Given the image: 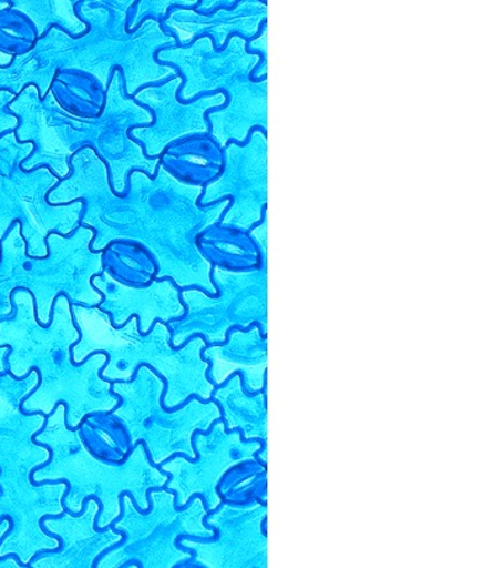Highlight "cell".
I'll list each match as a JSON object with an SVG mask.
<instances>
[{
    "label": "cell",
    "mask_w": 504,
    "mask_h": 568,
    "mask_svg": "<svg viewBox=\"0 0 504 568\" xmlns=\"http://www.w3.org/2000/svg\"><path fill=\"white\" fill-rule=\"evenodd\" d=\"M71 176L48 194L52 205L71 204L83 200L86 212L81 226L92 227L95 236L93 252H103L111 242L132 241L155 256L158 270L155 280L172 278L183 286L177 254L184 244V206L195 199L198 185L178 183L166 199L161 193L166 168L157 169V178L134 170L130 174V194L120 196L111 189L107 164L90 148H83L71 159Z\"/></svg>",
    "instance_id": "obj_1"
},
{
    "label": "cell",
    "mask_w": 504,
    "mask_h": 568,
    "mask_svg": "<svg viewBox=\"0 0 504 568\" xmlns=\"http://www.w3.org/2000/svg\"><path fill=\"white\" fill-rule=\"evenodd\" d=\"M12 321L0 322V347L9 345L10 374L25 378L37 369L40 384L21 403V410L50 416L58 405L66 406L69 428H79L88 414L109 413L120 399L111 392L113 382L103 379L101 371L107 355L94 353L82 364H74L72 347L81 339L74 325L71 301L58 296L48 327L37 318L34 296L28 290H14Z\"/></svg>",
    "instance_id": "obj_2"
},
{
    "label": "cell",
    "mask_w": 504,
    "mask_h": 568,
    "mask_svg": "<svg viewBox=\"0 0 504 568\" xmlns=\"http://www.w3.org/2000/svg\"><path fill=\"white\" fill-rule=\"evenodd\" d=\"M79 4V13L92 26V31L81 40H72L52 28L28 54L13 58L8 68H0V89L19 95L29 84H37L42 100L56 69H76L93 73L101 93H105L111 69L119 65L125 73L126 93L134 98L143 84L178 75L173 68L158 65L153 57L157 47L175 44L173 36L163 33L158 21L147 20L136 33H126L125 20L134 2H103L99 8L93 2Z\"/></svg>",
    "instance_id": "obj_3"
},
{
    "label": "cell",
    "mask_w": 504,
    "mask_h": 568,
    "mask_svg": "<svg viewBox=\"0 0 504 568\" xmlns=\"http://www.w3.org/2000/svg\"><path fill=\"white\" fill-rule=\"evenodd\" d=\"M94 236L95 232L88 226H79L71 236L50 233L48 256L34 258L28 254L19 222H14L0 243V316L12 313L10 294L19 288L34 296L37 318L42 326L50 325L61 292L71 305L99 306L104 298L92 280L103 273L104 267L103 252L92 251Z\"/></svg>",
    "instance_id": "obj_4"
},
{
    "label": "cell",
    "mask_w": 504,
    "mask_h": 568,
    "mask_svg": "<svg viewBox=\"0 0 504 568\" xmlns=\"http://www.w3.org/2000/svg\"><path fill=\"white\" fill-rule=\"evenodd\" d=\"M73 321L81 339L72 347L74 364H82L94 353L107 355L101 376L110 382H131L140 366H152L166 382L163 405L167 410L183 407L199 396L191 368L196 365L193 347L198 336H193L182 347L174 348L173 332L166 323L157 321L152 331L143 334L140 318L132 316L122 327H114L109 313L97 306L72 305Z\"/></svg>",
    "instance_id": "obj_5"
},
{
    "label": "cell",
    "mask_w": 504,
    "mask_h": 568,
    "mask_svg": "<svg viewBox=\"0 0 504 568\" xmlns=\"http://www.w3.org/2000/svg\"><path fill=\"white\" fill-rule=\"evenodd\" d=\"M33 439L52 449V460L47 467L34 470L31 479L35 483L68 480L72 490L68 493L65 506L73 513H81L88 498L97 496L103 504V511L95 524L99 529L110 527L120 517L121 497L125 491L132 494L142 511L151 508L147 488L161 486L156 481L143 480L145 474L135 475V466L148 460L145 445L137 443L125 465L104 464L89 453L79 428L68 427L63 403L47 417L45 428Z\"/></svg>",
    "instance_id": "obj_6"
},
{
    "label": "cell",
    "mask_w": 504,
    "mask_h": 568,
    "mask_svg": "<svg viewBox=\"0 0 504 568\" xmlns=\"http://www.w3.org/2000/svg\"><path fill=\"white\" fill-rule=\"evenodd\" d=\"M33 151L34 143L19 142L14 131L0 140V241L19 222L29 256L45 258L50 233L71 236L81 226L84 201L48 203V194L61 180L45 166L31 172L21 168Z\"/></svg>",
    "instance_id": "obj_7"
},
{
    "label": "cell",
    "mask_w": 504,
    "mask_h": 568,
    "mask_svg": "<svg viewBox=\"0 0 504 568\" xmlns=\"http://www.w3.org/2000/svg\"><path fill=\"white\" fill-rule=\"evenodd\" d=\"M124 73L121 69L113 72V81L107 89L103 114L95 119L68 113L62 108L58 111L61 141L66 156L90 148L107 164L111 189L124 196L128 189V178L134 170H141L156 176L161 159H148L142 145L128 136L130 126L153 124L151 110L137 105L134 99L124 92Z\"/></svg>",
    "instance_id": "obj_8"
},
{
    "label": "cell",
    "mask_w": 504,
    "mask_h": 568,
    "mask_svg": "<svg viewBox=\"0 0 504 568\" xmlns=\"http://www.w3.org/2000/svg\"><path fill=\"white\" fill-rule=\"evenodd\" d=\"M111 392L121 397V406L111 417L119 419L131 437L132 445L142 443L155 465L174 455H184L183 444L194 445V433L185 428L189 402L167 410L163 405L166 382L146 365L140 366L131 382H114Z\"/></svg>",
    "instance_id": "obj_9"
},
{
    "label": "cell",
    "mask_w": 504,
    "mask_h": 568,
    "mask_svg": "<svg viewBox=\"0 0 504 568\" xmlns=\"http://www.w3.org/2000/svg\"><path fill=\"white\" fill-rule=\"evenodd\" d=\"M95 290L103 295L99 310L109 313L111 323L119 328L132 316L140 318L143 334L152 331L157 321L168 325L182 321L187 315V306L182 300V291L172 278L153 280L146 288H137L120 283L107 268L92 280Z\"/></svg>",
    "instance_id": "obj_10"
},
{
    "label": "cell",
    "mask_w": 504,
    "mask_h": 568,
    "mask_svg": "<svg viewBox=\"0 0 504 568\" xmlns=\"http://www.w3.org/2000/svg\"><path fill=\"white\" fill-rule=\"evenodd\" d=\"M184 84V77L172 78V81L157 88H146L134 95L137 103L146 104L155 111L152 125L132 129V140L142 143L143 152L148 159H158L168 145L182 138L209 132L206 126L205 113L210 109H202L194 103L178 102V92Z\"/></svg>",
    "instance_id": "obj_11"
},
{
    "label": "cell",
    "mask_w": 504,
    "mask_h": 568,
    "mask_svg": "<svg viewBox=\"0 0 504 568\" xmlns=\"http://www.w3.org/2000/svg\"><path fill=\"white\" fill-rule=\"evenodd\" d=\"M55 89L40 99L39 89L34 84L21 90L19 95L9 104L10 113L18 116L19 126L16 129L18 141L33 142L34 151L21 162L25 172L42 166L50 168L56 178L71 176V161L63 155L60 130L55 120L56 108Z\"/></svg>",
    "instance_id": "obj_12"
},
{
    "label": "cell",
    "mask_w": 504,
    "mask_h": 568,
    "mask_svg": "<svg viewBox=\"0 0 504 568\" xmlns=\"http://www.w3.org/2000/svg\"><path fill=\"white\" fill-rule=\"evenodd\" d=\"M84 506L86 511L82 517L74 518L65 514L62 519H45L44 528L60 535L65 540V548L58 556L41 557L33 561L31 567H94V560L99 555L124 539V535L116 534L113 528L107 532H95L94 521L99 515L100 504L90 497Z\"/></svg>",
    "instance_id": "obj_13"
},
{
    "label": "cell",
    "mask_w": 504,
    "mask_h": 568,
    "mask_svg": "<svg viewBox=\"0 0 504 568\" xmlns=\"http://www.w3.org/2000/svg\"><path fill=\"white\" fill-rule=\"evenodd\" d=\"M78 2H13L12 8L28 14L39 31L40 39L45 36L52 24L61 26L72 36H82L88 31V24L74 14Z\"/></svg>",
    "instance_id": "obj_14"
},
{
    "label": "cell",
    "mask_w": 504,
    "mask_h": 568,
    "mask_svg": "<svg viewBox=\"0 0 504 568\" xmlns=\"http://www.w3.org/2000/svg\"><path fill=\"white\" fill-rule=\"evenodd\" d=\"M183 2H140L137 3L136 18L128 23L131 30H135V26L140 24L146 14L166 16L169 9L182 8Z\"/></svg>",
    "instance_id": "obj_15"
},
{
    "label": "cell",
    "mask_w": 504,
    "mask_h": 568,
    "mask_svg": "<svg viewBox=\"0 0 504 568\" xmlns=\"http://www.w3.org/2000/svg\"><path fill=\"white\" fill-rule=\"evenodd\" d=\"M14 99L16 95L9 90H0V135L12 132L19 126L18 116L10 113L8 109Z\"/></svg>",
    "instance_id": "obj_16"
},
{
    "label": "cell",
    "mask_w": 504,
    "mask_h": 568,
    "mask_svg": "<svg viewBox=\"0 0 504 568\" xmlns=\"http://www.w3.org/2000/svg\"><path fill=\"white\" fill-rule=\"evenodd\" d=\"M12 528V519H2L0 521V539L3 538L4 535H7L8 530ZM0 567H20L18 566V562H16L13 559H7L2 560L0 559Z\"/></svg>",
    "instance_id": "obj_17"
},
{
    "label": "cell",
    "mask_w": 504,
    "mask_h": 568,
    "mask_svg": "<svg viewBox=\"0 0 504 568\" xmlns=\"http://www.w3.org/2000/svg\"><path fill=\"white\" fill-rule=\"evenodd\" d=\"M10 2H0V10L8 9L10 7ZM13 62V55L7 54V52L0 51V67L8 68L10 63Z\"/></svg>",
    "instance_id": "obj_18"
},
{
    "label": "cell",
    "mask_w": 504,
    "mask_h": 568,
    "mask_svg": "<svg viewBox=\"0 0 504 568\" xmlns=\"http://www.w3.org/2000/svg\"><path fill=\"white\" fill-rule=\"evenodd\" d=\"M10 353L9 345H2L0 347V376L8 373L9 365L4 363V358H7V355Z\"/></svg>",
    "instance_id": "obj_19"
},
{
    "label": "cell",
    "mask_w": 504,
    "mask_h": 568,
    "mask_svg": "<svg viewBox=\"0 0 504 568\" xmlns=\"http://www.w3.org/2000/svg\"><path fill=\"white\" fill-rule=\"evenodd\" d=\"M267 521H268V519H267V517H265L264 521L261 524V530H263V535L265 536V538H267V536H268V532H267Z\"/></svg>",
    "instance_id": "obj_20"
}]
</instances>
